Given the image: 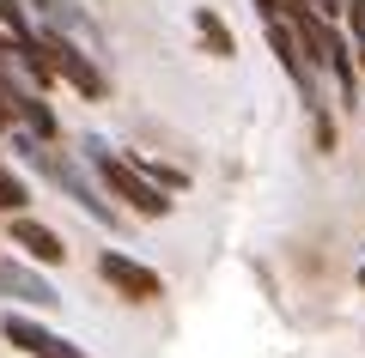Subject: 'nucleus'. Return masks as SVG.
I'll use <instances>...</instances> for the list:
<instances>
[{
    "label": "nucleus",
    "instance_id": "nucleus-1",
    "mask_svg": "<svg viewBox=\"0 0 365 358\" xmlns=\"http://www.w3.org/2000/svg\"><path fill=\"white\" fill-rule=\"evenodd\" d=\"M86 158H91V170H98V182H104L116 201H128V213H140V219H165V213H170V194L158 189L140 164L116 158L104 140H86Z\"/></svg>",
    "mask_w": 365,
    "mask_h": 358
},
{
    "label": "nucleus",
    "instance_id": "nucleus-2",
    "mask_svg": "<svg viewBox=\"0 0 365 358\" xmlns=\"http://www.w3.org/2000/svg\"><path fill=\"white\" fill-rule=\"evenodd\" d=\"M13 146H19V152H25L31 164H37V170H43V177H49V182H55V189H61V194H67L73 206H86L91 219H104V225H116V213H110V206L98 201V182H91L86 170L73 164V158H61L55 146H43L37 134H13Z\"/></svg>",
    "mask_w": 365,
    "mask_h": 358
},
{
    "label": "nucleus",
    "instance_id": "nucleus-3",
    "mask_svg": "<svg viewBox=\"0 0 365 358\" xmlns=\"http://www.w3.org/2000/svg\"><path fill=\"white\" fill-rule=\"evenodd\" d=\"M37 49H43V67H49L55 79H67V85L79 91V98H110V79L98 73V61L91 55H79L73 37H61V31H37Z\"/></svg>",
    "mask_w": 365,
    "mask_h": 358
},
{
    "label": "nucleus",
    "instance_id": "nucleus-4",
    "mask_svg": "<svg viewBox=\"0 0 365 358\" xmlns=\"http://www.w3.org/2000/svg\"><path fill=\"white\" fill-rule=\"evenodd\" d=\"M98 280H104L110 292H122L128 304H153V298H165V280H158L146 261L122 256V249H104V256H98Z\"/></svg>",
    "mask_w": 365,
    "mask_h": 358
},
{
    "label": "nucleus",
    "instance_id": "nucleus-5",
    "mask_svg": "<svg viewBox=\"0 0 365 358\" xmlns=\"http://www.w3.org/2000/svg\"><path fill=\"white\" fill-rule=\"evenodd\" d=\"M6 237H13V243L25 249L31 261H43V268H61V261H67V243L55 237L49 225H37L31 213H25V219H13V225H6Z\"/></svg>",
    "mask_w": 365,
    "mask_h": 358
},
{
    "label": "nucleus",
    "instance_id": "nucleus-6",
    "mask_svg": "<svg viewBox=\"0 0 365 358\" xmlns=\"http://www.w3.org/2000/svg\"><path fill=\"white\" fill-rule=\"evenodd\" d=\"M0 340H13L19 352H31V358H37L43 346L55 340V334H49V328H37L31 316H0Z\"/></svg>",
    "mask_w": 365,
    "mask_h": 358
},
{
    "label": "nucleus",
    "instance_id": "nucleus-7",
    "mask_svg": "<svg viewBox=\"0 0 365 358\" xmlns=\"http://www.w3.org/2000/svg\"><path fill=\"white\" fill-rule=\"evenodd\" d=\"M195 37L207 43V55H237V37L225 31V19L213 6H195Z\"/></svg>",
    "mask_w": 365,
    "mask_h": 358
},
{
    "label": "nucleus",
    "instance_id": "nucleus-8",
    "mask_svg": "<svg viewBox=\"0 0 365 358\" xmlns=\"http://www.w3.org/2000/svg\"><path fill=\"white\" fill-rule=\"evenodd\" d=\"M25 206H31V189L0 164V213H6V219H25Z\"/></svg>",
    "mask_w": 365,
    "mask_h": 358
},
{
    "label": "nucleus",
    "instance_id": "nucleus-9",
    "mask_svg": "<svg viewBox=\"0 0 365 358\" xmlns=\"http://www.w3.org/2000/svg\"><path fill=\"white\" fill-rule=\"evenodd\" d=\"M347 19H353V49L365 61V0H347Z\"/></svg>",
    "mask_w": 365,
    "mask_h": 358
},
{
    "label": "nucleus",
    "instance_id": "nucleus-10",
    "mask_svg": "<svg viewBox=\"0 0 365 358\" xmlns=\"http://www.w3.org/2000/svg\"><path fill=\"white\" fill-rule=\"evenodd\" d=\"M37 358H86V346H73V340H61V334H55V340L43 346Z\"/></svg>",
    "mask_w": 365,
    "mask_h": 358
},
{
    "label": "nucleus",
    "instance_id": "nucleus-11",
    "mask_svg": "<svg viewBox=\"0 0 365 358\" xmlns=\"http://www.w3.org/2000/svg\"><path fill=\"white\" fill-rule=\"evenodd\" d=\"M280 6H287V0H256V13H262V25H274V19H280Z\"/></svg>",
    "mask_w": 365,
    "mask_h": 358
},
{
    "label": "nucleus",
    "instance_id": "nucleus-12",
    "mask_svg": "<svg viewBox=\"0 0 365 358\" xmlns=\"http://www.w3.org/2000/svg\"><path fill=\"white\" fill-rule=\"evenodd\" d=\"M359 285H365V268H359Z\"/></svg>",
    "mask_w": 365,
    "mask_h": 358
}]
</instances>
